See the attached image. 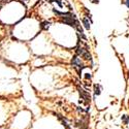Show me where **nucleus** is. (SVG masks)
<instances>
[{"instance_id":"1","label":"nucleus","mask_w":129,"mask_h":129,"mask_svg":"<svg viewBox=\"0 0 129 129\" xmlns=\"http://www.w3.org/2000/svg\"><path fill=\"white\" fill-rule=\"evenodd\" d=\"M77 54H78V56H83L86 60H91V55L87 49H84L79 46L77 48Z\"/></svg>"},{"instance_id":"2","label":"nucleus","mask_w":129,"mask_h":129,"mask_svg":"<svg viewBox=\"0 0 129 129\" xmlns=\"http://www.w3.org/2000/svg\"><path fill=\"white\" fill-rule=\"evenodd\" d=\"M72 65H73V67L76 68L79 72H81V70L85 67V66H84V64H83V62L81 61V59L79 58L78 55H76V56L72 58Z\"/></svg>"},{"instance_id":"3","label":"nucleus","mask_w":129,"mask_h":129,"mask_svg":"<svg viewBox=\"0 0 129 129\" xmlns=\"http://www.w3.org/2000/svg\"><path fill=\"white\" fill-rule=\"evenodd\" d=\"M80 90V95L82 96V98L86 101V102H89L90 103V101H91V96H90V94L88 93V92H86L85 90H83V89H79Z\"/></svg>"},{"instance_id":"4","label":"nucleus","mask_w":129,"mask_h":129,"mask_svg":"<svg viewBox=\"0 0 129 129\" xmlns=\"http://www.w3.org/2000/svg\"><path fill=\"white\" fill-rule=\"evenodd\" d=\"M101 90H102V88H101V86L100 85H95L94 86V93H95V95H99L100 93H101Z\"/></svg>"},{"instance_id":"5","label":"nucleus","mask_w":129,"mask_h":129,"mask_svg":"<svg viewBox=\"0 0 129 129\" xmlns=\"http://www.w3.org/2000/svg\"><path fill=\"white\" fill-rule=\"evenodd\" d=\"M83 24H84V26H85L86 29H90V23H89V21H88L87 18H84L83 19Z\"/></svg>"},{"instance_id":"6","label":"nucleus","mask_w":129,"mask_h":129,"mask_svg":"<svg viewBox=\"0 0 129 129\" xmlns=\"http://www.w3.org/2000/svg\"><path fill=\"white\" fill-rule=\"evenodd\" d=\"M50 25H51V23H50V22H44V23H41L40 27H41V29L48 30V29H49V27H50Z\"/></svg>"},{"instance_id":"7","label":"nucleus","mask_w":129,"mask_h":129,"mask_svg":"<svg viewBox=\"0 0 129 129\" xmlns=\"http://www.w3.org/2000/svg\"><path fill=\"white\" fill-rule=\"evenodd\" d=\"M128 121H129V116H126V115H125V116L123 117V122H124L125 124H127Z\"/></svg>"},{"instance_id":"8","label":"nucleus","mask_w":129,"mask_h":129,"mask_svg":"<svg viewBox=\"0 0 129 129\" xmlns=\"http://www.w3.org/2000/svg\"><path fill=\"white\" fill-rule=\"evenodd\" d=\"M124 2H125V4L127 5V7H129V0H125Z\"/></svg>"},{"instance_id":"9","label":"nucleus","mask_w":129,"mask_h":129,"mask_svg":"<svg viewBox=\"0 0 129 129\" xmlns=\"http://www.w3.org/2000/svg\"><path fill=\"white\" fill-rule=\"evenodd\" d=\"M91 2L92 3H98L99 1H98V0H91Z\"/></svg>"}]
</instances>
